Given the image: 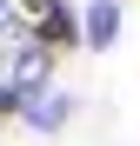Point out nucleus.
I'll return each mask as SVG.
<instances>
[{"label":"nucleus","mask_w":140,"mask_h":146,"mask_svg":"<svg viewBox=\"0 0 140 146\" xmlns=\"http://www.w3.org/2000/svg\"><path fill=\"white\" fill-rule=\"evenodd\" d=\"M0 20H7V0H0Z\"/></svg>","instance_id":"obj_4"},{"label":"nucleus","mask_w":140,"mask_h":146,"mask_svg":"<svg viewBox=\"0 0 140 146\" xmlns=\"http://www.w3.org/2000/svg\"><path fill=\"white\" fill-rule=\"evenodd\" d=\"M33 40L47 46V53H54V46H67V40H80V20L67 13V7H54V13H40V20H33Z\"/></svg>","instance_id":"obj_3"},{"label":"nucleus","mask_w":140,"mask_h":146,"mask_svg":"<svg viewBox=\"0 0 140 146\" xmlns=\"http://www.w3.org/2000/svg\"><path fill=\"white\" fill-rule=\"evenodd\" d=\"M20 119H27L33 133H54L60 119H67V93H54V86H40V93H27V113H20Z\"/></svg>","instance_id":"obj_2"},{"label":"nucleus","mask_w":140,"mask_h":146,"mask_svg":"<svg viewBox=\"0 0 140 146\" xmlns=\"http://www.w3.org/2000/svg\"><path fill=\"white\" fill-rule=\"evenodd\" d=\"M113 33H120V7H113V0H87V13H80V46H113Z\"/></svg>","instance_id":"obj_1"}]
</instances>
